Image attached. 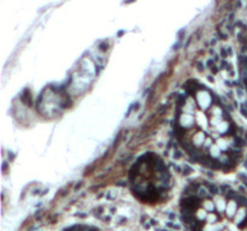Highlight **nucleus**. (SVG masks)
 Listing matches in <instances>:
<instances>
[{
	"label": "nucleus",
	"instance_id": "f257e3e1",
	"mask_svg": "<svg viewBox=\"0 0 247 231\" xmlns=\"http://www.w3.org/2000/svg\"><path fill=\"white\" fill-rule=\"evenodd\" d=\"M175 138L193 163L216 171H229L238 164L242 140L240 130L211 89L187 87L174 118Z\"/></svg>",
	"mask_w": 247,
	"mask_h": 231
}]
</instances>
